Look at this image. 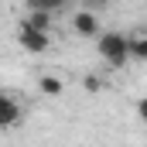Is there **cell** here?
I'll return each instance as SVG.
<instances>
[{"mask_svg":"<svg viewBox=\"0 0 147 147\" xmlns=\"http://www.w3.org/2000/svg\"><path fill=\"white\" fill-rule=\"evenodd\" d=\"M96 51L110 69H123L130 65V51H127V34L120 31H99L96 34Z\"/></svg>","mask_w":147,"mask_h":147,"instance_id":"cell-1","label":"cell"},{"mask_svg":"<svg viewBox=\"0 0 147 147\" xmlns=\"http://www.w3.org/2000/svg\"><path fill=\"white\" fill-rule=\"evenodd\" d=\"M17 45H21L24 51H31V55H45L48 45H51V38L45 34V31H34L31 24L21 21V28H17Z\"/></svg>","mask_w":147,"mask_h":147,"instance_id":"cell-2","label":"cell"},{"mask_svg":"<svg viewBox=\"0 0 147 147\" xmlns=\"http://www.w3.org/2000/svg\"><path fill=\"white\" fill-rule=\"evenodd\" d=\"M72 31L79 38H96L99 31H103V24H99V14H92V10H75L72 14Z\"/></svg>","mask_w":147,"mask_h":147,"instance_id":"cell-3","label":"cell"},{"mask_svg":"<svg viewBox=\"0 0 147 147\" xmlns=\"http://www.w3.org/2000/svg\"><path fill=\"white\" fill-rule=\"evenodd\" d=\"M17 123H21V103L10 92H0V130L17 127Z\"/></svg>","mask_w":147,"mask_h":147,"instance_id":"cell-4","label":"cell"},{"mask_svg":"<svg viewBox=\"0 0 147 147\" xmlns=\"http://www.w3.org/2000/svg\"><path fill=\"white\" fill-rule=\"evenodd\" d=\"M127 51H130V62H144L147 58V34L144 31L127 34Z\"/></svg>","mask_w":147,"mask_h":147,"instance_id":"cell-5","label":"cell"},{"mask_svg":"<svg viewBox=\"0 0 147 147\" xmlns=\"http://www.w3.org/2000/svg\"><path fill=\"white\" fill-rule=\"evenodd\" d=\"M38 92H45V96H51V99H55V96H62V92H65V82H62L58 75H41V79H38Z\"/></svg>","mask_w":147,"mask_h":147,"instance_id":"cell-6","label":"cell"},{"mask_svg":"<svg viewBox=\"0 0 147 147\" xmlns=\"http://www.w3.org/2000/svg\"><path fill=\"white\" fill-rule=\"evenodd\" d=\"M65 3L69 0H24V7L28 10H41V14H58V10H65Z\"/></svg>","mask_w":147,"mask_h":147,"instance_id":"cell-7","label":"cell"},{"mask_svg":"<svg viewBox=\"0 0 147 147\" xmlns=\"http://www.w3.org/2000/svg\"><path fill=\"white\" fill-rule=\"evenodd\" d=\"M24 24H31L34 31H51V14H41V10H28V17H24Z\"/></svg>","mask_w":147,"mask_h":147,"instance_id":"cell-8","label":"cell"},{"mask_svg":"<svg viewBox=\"0 0 147 147\" xmlns=\"http://www.w3.org/2000/svg\"><path fill=\"white\" fill-rule=\"evenodd\" d=\"M82 86H86L89 92H99V89H103V82H99L96 75H86V82H82Z\"/></svg>","mask_w":147,"mask_h":147,"instance_id":"cell-9","label":"cell"},{"mask_svg":"<svg viewBox=\"0 0 147 147\" xmlns=\"http://www.w3.org/2000/svg\"><path fill=\"white\" fill-rule=\"evenodd\" d=\"M103 7H110V0H86V10H103Z\"/></svg>","mask_w":147,"mask_h":147,"instance_id":"cell-10","label":"cell"}]
</instances>
